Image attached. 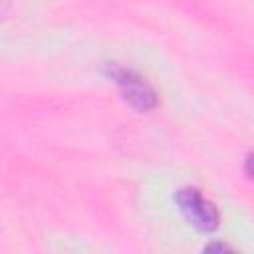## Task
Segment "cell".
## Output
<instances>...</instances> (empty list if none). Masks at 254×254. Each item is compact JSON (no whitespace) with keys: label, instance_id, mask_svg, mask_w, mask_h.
Wrapping results in <instances>:
<instances>
[{"label":"cell","instance_id":"6da1fadb","mask_svg":"<svg viewBox=\"0 0 254 254\" xmlns=\"http://www.w3.org/2000/svg\"><path fill=\"white\" fill-rule=\"evenodd\" d=\"M175 200L179 204V210L185 214V218L202 232H212L218 226V210L216 206L206 200L198 189L194 187H183L177 190Z\"/></svg>","mask_w":254,"mask_h":254},{"label":"cell","instance_id":"7a4b0ae2","mask_svg":"<svg viewBox=\"0 0 254 254\" xmlns=\"http://www.w3.org/2000/svg\"><path fill=\"white\" fill-rule=\"evenodd\" d=\"M109 77L119 85L123 97L139 111L153 109L157 105V93L155 89L133 69L121 67V65H109Z\"/></svg>","mask_w":254,"mask_h":254},{"label":"cell","instance_id":"3957f363","mask_svg":"<svg viewBox=\"0 0 254 254\" xmlns=\"http://www.w3.org/2000/svg\"><path fill=\"white\" fill-rule=\"evenodd\" d=\"M244 169H246L248 177L254 179V153H250V155L246 157V165H244Z\"/></svg>","mask_w":254,"mask_h":254},{"label":"cell","instance_id":"277c9868","mask_svg":"<svg viewBox=\"0 0 254 254\" xmlns=\"http://www.w3.org/2000/svg\"><path fill=\"white\" fill-rule=\"evenodd\" d=\"M204 250H206V252H210V250H230V248H228L226 244H210V246H206Z\"/></svg>","mask_w":254,"mask_h":254}]
</instances>
